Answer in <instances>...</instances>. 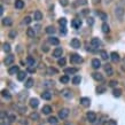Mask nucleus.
<instances>
[{
  "label": "nucleus",
  "mask_w": 125,
  "mask_h": 125,
  "mask_svg": "<svg viewBox=\"0 0 125 125\" xmlns=\"http://www.w3.org/2000/svg\"><path fill=\"white\" fill-rule=\"evenodd\" d=\"M12 120L8 117V114H6L5 111H1V120H0V125H11Z\"/></svg>",
  "instance_id": "nucleus-1"
},
{
  "label": "nucleus",
  "mask_w": 125,
  "mask_h": 125,
  "mask_svg": "<svg viewBox=\"0 0 125 125\" xmlns=\"http://www.w3.org/2000/svg\"><path fill=\"white\" fill-rule=\"evenodd\" d=\"M124 7L123 6H117L116 8H115V15H116V17L118 18V20H122L123 18V16H124Z\"/></svg>",
  "instance_id": "nucleus-2"
},
{
  "label": "nucleus",
  "mask_w": 125,
  "mask_h": 125,
  "mask_svg": "<svg viewBox=\"0 0 125 125\" xmlns=\"http://www.w3.org/2000/svg\"><path fill=\"white\" fill-rule=\"evenodd\" d=\"M70 62L75 63V64L82 63L83 62V59H82L80 55H78V54H71V55H70Z\"/></svg>",
  "instance_id": "nucleus-3"
},
{
  "label": "nucleus",
  "mask_w": 125,
  "mask_h": 125,
  "mask_svg": "<svg viewBox=\"0 0 125 125\" xmlns=\"http://www.w3.org/2000/svg\"><path fill=\"white\" fill-rule=\"evenodd\" d=\"M68 116H69V109H67V108H63V109L59 111V117L61 119H65Z\"/></svg>",
  "instance_id": "nucleus-4"
},
{
  "label": "nucleus",
  "mask_w": 125,
  "mask_h": 125,
  "mask_svg": "<svg viewBox=\"0 0 125 125\" xmlns=\"http://www.w3.org/2000/svg\"><path fill=\"white\" fill-rule=\"evenodd\" d=\"M86 118H87V120H89V122H91V123H94V122L96 120V115L94 114L93 111H89V113L86 114Z\"/></svg>",
  "instance_id": "nucleus-5"
},
{
  "label": "nucleus",
  "mask_w": 125,
  "mask_h": 125,
  "mask_svg": "<svg viewBox=\"0 0 125 125\" xmlns=\"http://www.w3.org/2000/svg\"><path fill=\"white\" fill-rule=\"evenodd\" d=\"M62 54H63V49L62 48H60V47H57L55 48L54 51H53V56L59 59V57H62Z\"/></svg>",
  "instance_id": "nucleus-6"
},
{
  "label": "nucleus",
  "mask_w": 125,
  "mask_h": 125,
  "mask_svg": "<svg viewBox=\"0 0 125 125\" xmlns=\"http://www.w3.org/2000/svg\"><path fill=\"white\" fill-rule=\"evenodd\" d=\"M14 59H15V57H14L13 54H8V55L6 56V59H5V61H4V62H5L6 65H11L12 63L14 62Z\"/></svg>",
  "instance_id": "nucleus-7"
},
{
  "label": "nucleus",
  "mask_w": 125,
  "mask_h": 125,
  "mask_svg": "<svg viewBox=\"0 0 125 125\" xmlns=\"http://www.w3.org/2000/svg\"><path fill=\"white\" fill-rule=\"evenodd\" d=\"M28 95H29V93L26 92V91H23V92H21V93L18 94V100H20V102H24L25 101V99L28 98Z\"/></svg>",
  "instance_id": "nucleus-8"
},
{
  "label": "nucleus",
  "mask_w": 125,
  "mask_h": 125,
  "mask_svg": "<svg viewBox=\"0 0 125 125\" xmlns=\"http://www.w3.org/2000/svg\"><path fill=\"white\" fill-rule=\"evenodd\" d=\"M20 72V69H18V67L17 65H13V67H11V68L8 69V73L9 75H16V73H18Z\"/></svg>",
  "instance_id": "nucleus-9"
},
{
  "label": "nucleus",
  "mask_w": 125,
  "mask_h": 125,
  "mask_svg": "<svg viewBox=\"0 0 125 125\" xmlns=\"http://www.w3.org/2000/svg\"><path fill=\"white\" fill-rule=\"evenodd\" d=\"M92 77H93V79H95L96 82H103V76L100 72H93L92 73Z\"/></svg>",
  "instance_id": "nucleus-10"
},
{
  "label": "nucleus",
  "mask_w": 125,
  "mask_h": 125,
  "mask_svg": "<svg viewBox=\"0 0 125 125\" xmlns=\"http://www.w3.org/2000/svg\"><path fill=\"white\" fill-rule=\"evenodd\" d=\"M91 45H92V47H94V48H98L99 46H101V42H100L99 38H93V39L91 40Z\"/></svg>",
  "instance_id": "nucleus-11"
},
{
  "label": "nucleus",
  "mask_w": 125,
  "mask_h": 125,
  "mask_svg": "<svg viewBox=\"0 0 125 125\" xmlns=\"http://www.w3.org/2000/svg\"><path fill=\"white\" fill-rule=\"evenodd\" d=\"M70 45L73 48H80V40H78L77 38H73L71 40V42H70Z\"/></svg>",
  "instance_id": "nucleus-12"
},
{
  "label": "nucleus",
  "mask_w": 125,
  "mask_h": 125,
  "mask_svg": "<svg viewBox=\"0 0 125 125\" xmlns=\"http://www.w3.org/2000/svg\"><path fill=\"white\" fill-rule=\"evenodd\" d=\"M79 102H80V104H82L83 107H89V103H91V100H89V98H80Z\"/></svg>",
  "instance_id": "nucleus-13"
},
{
  "label": "nucleus",
  "mask_w": 125,
  "mask_h": 125,
  "mask_svg": "<svg viewBox=\"0 0 125 125\" xmlns=\"http://www.w3.org/2000/svg\"><path fill=\"white\" fill-rule=\"evenodd\" d=\"M110 57H111V61L115 62V63H117L120 60V57H119V55H118V53L117 52H113L111 54H110Z\"/></svg>",
  "instance_id": "nucleus-14"
},
{
  "label": "nucleus",
  "mask_w": 125,
  "mask_h": 125,
  "mask_svg": "<svg viewBox=\"0 0 125 125\" xmlns=\"http://www.w3.org/2000/svg\"><path fill=\"white\" fill-rule=\"evenodd\" d=\"M26 36L29 37V38H35V36H36V30H35V28H29V29L26 30Z\"/></svg>",
  "instance_id": "nucleus-15"
},
{
  "label": "nucleus",
  "mask_w": 125,
  "mask_h": 125,
  "mask_svg": "<svg viewBox=\"0 0 125 125\" xmlns=\"http://www.w3.org/2000/svg\"><path fill=\"white\" fill-rule=\"evenodd\" d=\"M48 42H49V44H52V45H55V46H57V45L60 44V40L57 39L56 37H53V36H51L49 38H48Z\"/></svg>",
  "instance_id": "nucleus-16"
},
{
  "label": "nucleus",
  "mask_w": 125,
  "mask_h": 125,
  "mask_svg": "<svg viewBox=\"0 0 125 125\" xmlns=\"http://www.w3.org/2000/svg\"><path fill=\"white\" fill-rule=\"evenodd\" d=\"M92 67L94 69H99L101 67V62H100L99 59H93L92 60Z\"/></svg>",
  "instance_id": "nucleus-17"
},
{
  "label": "nucleus",
  "mask_w": 125,
  "mask_h": 125,
  "mask_svg": "<svg viewBox=\"0 0 125 125\" xmlns=\"http://www.w3.org/2000/svg\"><path fill=\"white\" fill-rule=\"evenodd\" d=\"M61 93H62V95L64 96V98H67V99H70V98L72 96V93H71V91H70V89H63Z\"/></svg>",
  "instance_id": "nucleus-18"
},
{
  "label": "nucleus",
  "mask_w": 125,
  "mask_h": 125,
  "mask_svg": "<svg viewBox=\"0 0 125 125\" xmlns=\"http://www.w3.org/2000/svg\"><path fill=\"white\" fill-rule=\"evenodd\" d=\"M33 18H35V21H40L42 20V14L40 11H36L35 12V14H33Z\"/></svg>",
  "instance_id": "nucleus-19"
},
{
  "label": "nucleus",
  "mask_w": 125,
  "mask_h": 125,
  "mask_svg": "<svg viewBox=\"0 0 125 125\" xmlns=\"http://www.w3.org/2000/svg\"><path fill=\"white\" fill-rule=\"evenodd\" d=\"M24 7V1L23 0H15V8L16 9H22Z\"/></svg>",
  "instance_id": "nucleus-20"
},
{
  "label": "nucleus",
  "mask_w": 125,
  "mask_h": 125,
  "mask_svg": "<svg viewBox=\"0 0 125 125\" xmlns=\"http://www.w3.org/2000/svg\"><path fill=\"white\" fill-rule=\"evenodd\" d=\"M104 71H106V73H107L108 76H113V73H114L113 68L110 67V64H106V65H104Z\"/></svg>",
  "instance_id": "nucleus-21"
},
{
  "label": "nucleus",
  "mask_w": 125,
  "mask_h": 125,
  "mask_svg": "<svg viewBox=\"0 0 125 125\" xmlns=\"http://www.w3.org/2000/svg\"><path fill=\"white\" fill-rule=\"evenodd\" d=\"M77 71H78V70H77L76 68H67V69H64V73H65V75H75Z\"/></svg>",
  "instance_id": "nucleus-22"
},
{
  "label": "nucleus",
  "mask_w": 125,
  "mask_h": 125,
  "mask_svg": "<svg viewBox=\"0 0 125 125\" xmlns=\"http://www.w3.org/2000/svg\"><path fill=\"white\" fill-rule=\"evenodd\" d=\"M71 25L75 28V29H79L80 26H82V21L80 20H73L71 22Z\"/></svg>",
  "instance_id": "nucleus-23"
},
{
  "label": "nucleus",
  "mask_w": 125,
  "mask_h": 125,
  "mask_svg": "<svg viewBox=\"0 0 125 125\" xmlns=\"http://www.w3.org/2000/svg\"><path fill=\"white\" fill-rule=\"evenodd\" d=\"M42 98L44 100H51L52 99V94L49 93L48 91H45V92H42Z\"/></svg>",
  "instance_id": "nucleus-24"
},
{
  "label": "nucleus",
  "mask_w": 125,
  "mask_h": 125,
  "mask_svg": "<svg viewBox=\"0 0 125 125\" xmlns=\"http://www.w3.org/2000/svg\"><path fill=\"white\" fill-rule=\"evenodd\" d=\"M2 24L5 26H11L13 24V22H12V20L9 17H5V18H2Z\"/></svg>",
  "instance_id": "nucleus-25"
},
{
  "label": "nucleus",
  "mask_w": 125,
  "mask_h": 125,
  "mask_svg": "<svg viewBox=\"0 0 125 125\" xmlns=\"http://www.w3.org/2000/svg\"><path fill=\"white\" fill-rule=\"evenodd\" d=\"M42 111L45 115H48V114H51V113H52V108H51V106H44V107H42Z\"/></svg>",
  "instance_id": "nucleus-26"
},
{
  "label": "nucleus",
  "mask_w": 125,
  "mask_h": 125,
  "mask_svg": "<svg viewBox=\"0 0 125 125\" xmlns=\"http://www.w3.org/2000/svg\"><path fill=\"white\" fill-rule=\"evenodd\" d=\"M30 106H31L32 108H37V107L39 106V100L35 99V98H33V99H31V100H30Z\"/></svg>",
  "instance_id": "nucleus-27"
},
{
  "label": "nucleus",
  "mask_w": 125,
  "mask_h": 125,
  "mask_svg": "<svg viewBox=\"0 0 125 125\" xmlns=\"http://www.w3.org/2000/svg\"><path fill=\"white\" fill-rule=\"evenodd\" d=\"M16 109H17V111H18V114H21V115H24L26 113L25 106H18V107H16Z\"/></svg>",
  "instance_id": "nucleus-28"
},
{
  "label": "nucleus",
  "mask_w": 125,
  "mask_h": 125,
  "mask_svg": "<svg viewBox=\"0 0 125 125\" xmlns=\"http://www.w3.org/2000/svg\"><path fill=\"white\" fill-rule=\"evenodd\" d=\"M39 118H40V116H39V114L36 113V111L30 114V119L31 120H39Z\"/></svg>",
  "instance_id": "nucleus-29"
},
{
  "label": "nucleus",
  "mask_w": 125,
  "mask_h": 125,
  "mask_svg": "<svg viewBox=\"0 0 125 125\" xmlns=\"http://www.w3.org/2000/svg\"><path fill=\"white\" fill-rule=\"evenodd\" d=\"M25 76H26L25 71H20V72H18V75H17V79H18L20 82H22V80H24Z\"/></svg>",
  "instance_id": "nucleus-30"
},
{
  "label": "nucleus",
  "mask_w": 125,
  "mask_h": 125,
  "mask_svg": "<svg viewBox=\"0 0 125 125\" xmlns=\"http://www.w3.org/2000/svg\"><path fill=\"white\" fill-rule=\"evenodd\" d=\"M101 28H102V32H103V33H108V32L110 31L109 25H108V24H107L106 22H104L103 24H102V26H101Z\"/></svg>",
  "instance_id": "nucleus-31"
},
{
  "label": "nucleus",
  "mask_w": 125,
  "mask_h": 125,
  "mask_svg": "<svg viewBox=\"0 0 125 125\" xmlns=\"http://www.w3.org/2000/svg\"><path fill=\"white\" fill-rule=\"evenodd\" d=\"M57 70L55 68H48L47 69V75L48 76H53V75H56Z\"/></svg>",
  "instance_id": "nucleus-32"
},
{
  "label": "nucleus",
  "mask_w": 125,
  "mask_h": 125,
  "mask_svg": "<svg viewBox=\"0 0 125 125\" xmlns=\"http://www.w3.org/2000/svg\"><path fill=\"white\" fill-rule=\"evenodd\" d=\"M46 32L48 33V35H54V33H55V28L52 26V25L47 26V28H46Z\"/></svg>",
  "instance_id": "nucleus-33"
},
{
  "label": "nucleus",
  "mask_w": 125,
  "mask_h": 125,
  "mask_svg": "<svg viewBox=\"0 0 125 125\" xmlns=\"http://www.w3.org/2000/svg\"><path fill=\"white\" fill-rule=\"evenodd\" d=\"M24 85H25L26 89H30V87H32V85H33V79H32V78H29V79H28V80L25 82V84H24Z\"/></svg>",
  "instance_id": "nucleus-34"
},
{
  "label": "nucleus",
  "mask_w": 125,
  "mask_h": 125,
  "mask_svg": "<svg viewBox=\"0 0 125 125\" xmlns=\"http://www.w3.org/2000/svg\"><path fill=\"white\" fill-rule=\"evenodd\" d=\"M96 15L98 16H100V18L102 20V21H106L107 20V14H104V13H102V12H96Z\"/></svg>",
  "instance_id": "nucleus-35"
},
{
  "label": "nucleus",
  "mask_w": 125,
  "mask_h": 125,
  "mask_svg": "<svg viewBox=\"0 0 125 125\" xmlns=\"http://www.w3.org/2000/svg\"><path fill=\"white\" fill-rule=\"evenodd\" d=\"M26 63L29 64V67H35V60L31 56H29L26 59Z\"/></svg>",
  "instance_id": "nucleus-36"
},
{
  "label": "nucleus",
  "mask_w": 125,
  "mask_h": 125,
  "mask_svg": "<svg viewBox=\"0 0 125 125\" xmlns=\"http://www.w3.org/2000/svg\"><path fill=\"white\" fill-rule=\"evenodd\" d=\"M2 49H4L6 53H9V52H11V45H9V44H7V42H5V44L2 45Z\"/></svg>",
  "instance_id": "nucleus-37"
},
{
  "label": "nucleus",
  "mask_w": 125,
  "mask_h": 125,
  "mask_svg": "<svg viewBox=\"0 0 125 125\" xmlns=\"http://www.w3.org/2000/svg\"><path fill=\"white\" fill-rule=\"evenodd\" d=\"M1 94H2V96H4V98H6V99H8V100L12 99V96H11V94H9V92H8V91H6V89H4V91L1 92Z\"/></svg>",
  "instance_id": "nucleus-38"
},
{
  "label": "nucleus",
  "mask_w": 125,
  "mask_h": 125,
  "mask_svg": "<svg viewBox=\"0 0 125 125\" xmlns=\"http://www.w3.org/2000/svg\"><path fill=\"white\" fill-rule=\"evenodd\" d=\"M60 82L62 84H67L69 82V76L68 75H64V76H62L61 78H60Z\"/></svg>",
  "instance_id": "nucleus-39"
},
{
  "label": "nucleus",
  "mask_w": 125,
  "mask_h": 125,
  "mask_svg": "<svg viewBox=\"0 0 125 125\" xmlns=\"http://www.w3.org/2000/svg\"><path fill=\"white\" fill-rule=\"evenodd\" d=\"M113 94H114V96H116V98H119L120 95H122V91L119 89H115L113 91Z\"/></svg>",
  "instance_id": "nucleus-40"
},
{
  "label": "nucleus",
  "mask_w": 125,
  "mask_h": 125,
  "mask_svg": "<svg viewBox=\"0 0 125 125\" xmlns=\"http://www.w3.org/2000/svg\"><path fill=\"white\" fill-rule=\"evenodd\" d=\"M44 86H45L46 89H49V87H53V86H54V82H51V80H46V82L44 83Z\"/></svg>",
  "instance_id": "nucleus-41"
},
{
  "label": "nucleus",
  "mask_w": 125,
  "mask_h": 125,
  "mask_svg": "<svg viewBox=\"0 0 125 125\" xmlns=\"http://www.w3.org/2000/svg\"><path fill=\"white\" fill-rule=\"evenodd\" d=\"M48 123H51L52 125H56L57 118H56V117H54V116H52V117H49V118H48Z\"/></svg>",
  "instance_id": "nucleus-42"
},
{
  "label": "nucleus",
  "mask_w": 125,
  "mask_h": 125,
  "mask_svg": "<svg viewBox=\"0 0 125 125\" xmlns=\"http://www.w3.org/2000/svg\"><path fill=\"white\" fill-rule=\"evenodd\" d=\"M80 80H82V79H80L79 76H75L72 78V83L75 84V85H78V84H80Z\"/></svg>",
  "instance_id": "nucleus-43"
},
{
  "label": "nucleus",
  "mask_w": 125,
  "mask_h": 125,
  "mask_svg": "<svg viewBox=\"0 0 125 125\" xmlns=\"http://www.w3.org/2000/svg\"><path fill=\"white\" fill-rule=\"evenodd\" d=\"M100 55L102 57V60H107L108 59V54H107L106 51H100Z\"/></svg>",
  "instance_id": "nucleus-44"
},
{
  "label": "nucleus",
  "mask_w": 125,
  "mask_h": 125,
  "mask_svg": "<svg viewBox=\"0 0 125 125\" xmlns=\"http://www.w3.org/2000/svg\"><path fill=\"white\" fill-rule=\"evenodd\" d=\"M57 63H59V65H61V67L65 65V59H64V57H60L59 61H57Z\"/></svg>",
  "instance_id": "nucleus-45"
},
{
  "label": "nucleus",
  "mask_w": 125,
  "mask_h": 125,
  "mask_svg": "<svg viewBox=\"0 0 125 125\" xmlns=\"http://www.w3.org/2000/svg\"><path fill=\"white\" fill-rule=\"evenodd\" d=\"M59 24H60L61 26H65V24H67V20H65L64 17L60 18V20H59Z\"/></svg>",
  "instance_id": "nucleus-46"
},
{
  "label": "nucleus",
  "mask_w": 125,
  "mask_h": 125,
  "mask_svg": "<svg viewBox=\"0 0 125 125\" xmlns=\"http://www.w3.org/2000/svg\"><path fill=\"white\" fill-rule=\"evenodd\" d=\"M31 17H29V16H25V17H24V18H23V22H24V23H25V24H30V23H31Z\"/></svg>",
  "instance_id": "nucleus-47"
},
{
  "label": "nucleus",
  "mask_w": 125,
  "mask_h": 125,
  "mask_svg": "<svg viewBox=\"0 0 125 125\" xmlns=\"http://www.w3.org/2000/svg\"><path fill=\"white\" fill-rule=\"evenodd\" d=\"M104 91H106V87H103V86H100V87H98V89H96V92H98V94L103 93Z\"/></svg>",
  "instance_id": "nucleus-48"
},
{
  "label": "nucleus",
  "mask_w": 125,
  "mask_h": 125,
  "mask_svg": "<svg viewBox=\"0 0 125 125\" xmlns=\"http://www.w3.org/2000/svg\"><path fill=\"white\" fill-rule=\"evenodd\" d=\"M87 24H89V25H93L94 24V18L89 17V18H87Z\"/></svg>",
  "instance_id": "nucleus-49"
},
{
  "label": "nucleus",
  "mask_w": 125,
  "mask_h": 125,
  "mask_svg": "<svg viewBox=\"0 0 125 125\" xmlns=\"http://www.w3.org/2000/svg\"><path fill=\"white\" fill-rule=\"evenodd\" d=\"M8 117H9V119L12 120V122H14V120H16V116L13 114H9L8 115Z\"/></svg>",
  "instance_id": "nucleus-50"
},
{
  "label": "nucleus",
  "mask_w": 125,
  "mask_h": 125,
  "mask_svg": "<svg viewBox=\"0 0 125 125\" xmlns=\"http://www.w3.org/2000/svg\"><path fill=\"white\" fill-rule=\"evenodd\" d=\"M60 32H61V35H65V33H67V29H65V26H61Z\"/></svg>",
  "instance_id": "nucleus-51"
},
{
  "label": "nucleus",
  "mask_w": 125,
  "mask_h": 125,
  "mask_svg": "<svg viewBox=\"0 0 125 125\" xmlns=\"http://www.w3.org/2000/svg\"><path fill=\"white\" fill-rule=\"evenodd\" d=\"M108 125H117V122L116 120H114V119H110V120H108V123H107Z\"/></svg>",
  "instance_id": "nucleus-52"
},
{
  "label": "nucleus",
  "mask_w": 125,
  "mask_h": 125,
  "mask_svg": "<svg viewBox=\"0 0 125 125\" xmlns=\"http://www.w3.org/2000/svg\"><path fill=\"white\" fill-rule=\"evenodd\" d=\"M60 4H61L62 6H64V7H65V6L68 5V0H60Z\"/></svg>",
  "instance_id": "nucleus-53"
},
{
  "label": "nucleus",
  "mask_w": 125,
  "mask_h": 125,
  "mask_svg": "<svg viewBox=\"0 0 125 125\" xmlns=\"http://www.w3.org/2000/svg\"><path fill=\"white\" fill-rule=\"evenodd\" d=\"M116 84H118L117 82H116V80H111V82L109 83V86H111V87H114V86H116Z\"/></svg>",
  "instance_id": "nucleus-54"
},
{
  "label": "nucleus",
  "mask_w": 125,
  "mask_h": 125,
  "mask_svg": "<svg viewBox=\"0 0 125 125\" xmlns=\"http://www.w3.org/2000/svg\"><path fill=\"white\" fill-rule=\"evenodd\" d=\"M79 5H86L87 4V0H78Z\"/></svg>",
  "instance_id": "nucleus-55"
},
{
  "label": "nucleus",
  "mask_w": 125,
  "mask_h": 125,
  "mask_svg": "<svg viewBox=\"0 0 125 125\" xmlns=\"http://www.w3.org/2000/svg\"><path fill=\"white\" fill-rule=\"evenodd\" d=\"M20 125H28V122H26V119L20 120Z\"/></svg>",
  "instance_id": "nucleus-56"
},
{
  "label": "nucleus",
  "mask_w": 125,
  "mask_h": 125,
  "mask_svg": "<svg viewBox=\"0 0 125 125\" xmlns=\"http://www.w3.org/2000/svg\"><path fill=\"white\" fill-rule=\"evenodd\" d=\"M28 71H29V72H35L36 69L33 68V67H29V68H28Z\"/></svg>",
  "instance_id": "nucleus-57"
},
{
  "label": "nucleus",
  "mask_w": 125,
  "mask_h": 125,
  "mask_svg": "<svg viewBox=\"0 0 125 125\" xmlns=\"http://www.w3.org/2000/svg\"><path fill=\"white\" fill-rule=\"evenodd\" d=\"M100 1H101V0H92V2H93L94 5H98V4H99Z\"/></svg>",
  "instance_id": "nucleus-58"
},
{
  "label": "nucleus",
  "mask_w": 125,
  "mask_h": 125,
  "mask_svg": "<svg viewBox=\"0 0 125 125\" xmlns=\"http://www.w3.org/2000/svg\"><path fill=\"white\" fill-rule=\"evenodd\" d=\"M42 51H44V52H48V47H47V46H42Z\"/></svg>",
  "instance_id": "nucleus-59"
},
{
  "label": "nucleus",
  "mask_w": 125,
  "mask_h": 125,
  "mask_svg": "<svg viewBox=\"0 0 125 125\" xmlns=\"http://www.w3.org/2000/svg\"><path fill=\"white\" fill-rule=\"evenodd\" d=\"M2 13H4V7L1 6V7H0V15H2Z\"/></svg>",
  "instance_id": "nucleus-60"
},
{
  "label": "nucleus",
  "mask_w": 125,
  "mask_h": 125,
  "mask_svg": "<svg viewBox=\"0 0 125 125\" xmlns=\"http://www.w3.org/2000/svg\"><path fill=\"white\" fill-rule=\"evenodd\" d=\"M39 29H40V25H36V26H35V30H36V31H39Z\"/></svg>",
  "instance_id": "nucleus-61"
},
{
  "label": "nucleus",
  "mask_w": 125,
  "mask_h": 125,
  "mask_svg": "<svg viewBox=\"0 0 125 125\" xmlns=\"http://www.w3.org/2000/svg\"><path fill=\"white\" fill-rule=\"evenodd\" d=\"M15 35H16V33H15L14 31H13V32H11V35H9V36H11V38H13V37L15 36Z\"/></svg>",
  "instance_id": "nucleus-62"
},
{
  "label": "nucleus",
  "mask_w": 125,
  "mask_h": 125,
  "mask_svg": "<svg viewBox=\"0 0 125 125\" xmlns=\"http://www.w3.org/2000/svg\"><path fill=\"white\" fill-rule=\"evenodd\" d=\"M111 1H113V0H104V2H106V4H107V5H108V4H110V2H111Z\"/></svg>",
  "instance_id": "nucleus-63"
},
{
  "label": "nucleus",
  "mask_w": 125,
  "mask_h": 125,
  "mask_svg": "<svg viewBox=\"0 0 125 125\" xmlns=\"http://www.w3.org/2000/svg\"><path fill=\"white\" fill-rule=\"evenodd\" d=\"M123 65H125V59L123 60Z\"/></svg>",
  "instance_id": "nucleus-64"
}]
</instances>
